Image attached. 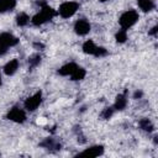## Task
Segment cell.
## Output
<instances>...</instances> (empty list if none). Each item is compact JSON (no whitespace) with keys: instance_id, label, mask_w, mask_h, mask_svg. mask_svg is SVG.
Listing matches in <instances>:
<instances>
[{"instance_id":"1","label":"cell","mask_w":158,"mask_h":158,"mask_svg":"<svg viewBox=\"0 0 158 158\" xmlns=\"http://www.w3.org/2000/svg\"><path fill=\"white\" fill-rule=\"evenodd\" d=\"M56 14H57V12H56L51 6H48V5L46 4V5L41 6V12L36 14V15L32 17L31 22H32L35 26H41V25H43L44 22L52 20V19L56 16Z\"/></svg>"},{"instance_id":"2","label":"cell","mask_w":158,"mask_h":158,"mask_svg":"<svg viewBox=\"0 0 158 158\" xmlns=\"http://www.w3.org/2000/svg\"><path fill=\"white\" fill-rule=\"evenodd\" d=\"M137 20H138V14L135 10H128L121 15L118 22L123 30H128L130 27H132L137 22Z\"/></svg>"},{"instance_id":"3","label":"cell","mask_w":158,"mask_h":158,"mask_svg":"<svg viewBox=\"0 0 158 158\" xmlns=\"http://www.w3.org/2000/svg\"><path fill=\"white\" fill-rule=\"evenodd\" d=\"M78 9H79V4L78 2H75V1H65L59 6L58 12H59V15L62 17L68 19V17H72L77 12Z\"/></svg>"},{"instance_id":"4","label":"cell","mask_w":158,"mask_h":158,"mask_svg":"<svg viewBox=\"0 0 158 158\" xmlns=\"http://www.w3.org/2000/svg\"><path fill=\"white\" fill-rule=\"evenodd\" d=\"M6 117H7L9 120L16 122V123H23V122L26 121V112H25L22 109L17 107V106H14V107L7 112Z\"/></svg>"},{"instance_id":"5","label":"cell","mask_w":158,"mask_h":158,"mask_svg":"<svg viewBox=\"0 0 158 158\" xmlns=\"http://www.w3.org/2000/svg\"><path fill=\"white\" fill-rule=\"evenodd\" d=\"M42 102V93L41 91H37L36 94H33L32 96H30V98H27L26 100H25V109L26 110H28V111H35L38 106H40V104Z\"/></svg>"},{"instance_id":"6","label":"cell","mask_w":158,"mask_h":158,"mask_svg":"<svg viewBox=\"0 0 158 158\" xmlns=\"http://www.w3.org/2000/svg\"><path fill=\"white\" fill-rule=\"evenodd\" d=\"M19 43V38L15 37L14 35L9 33V32H2L0 35V44L9 48V47H12V46H16Z\"/></svg>"},{"instance_id":"7","label":"cell","mask_w":158,"mask_h":158,"mask_svg":"<svg viewBox=\"0 0 158 158\" xmlns=\"http://www.w3.org/2000/svg\"><path fill=\"white\" fill-rule=\"evenodd\" d=\"M74 31L77 35L79 36H85L86 33H89L90 31V23L85 20V19H81V20H78L74 25Z\"/></svg>"},{"instance_id":"8","label":"cell","mask_w":158,"mask_h":158,"mask_svg":"<svg viewBox=\"0 0 158 158\" xmlns=\"http://www.w3.org/2000/svg\"><path fill=\"white\" fill-rule=\"evenodd\" d=\"M40 146L43 147V148H46V149H49V151H59L62 148V144L58 141H56L54 138H51V137L43 139L40 143Z\"/></svg>"},{"instance_id":"9","label":"cell","mask_w":158,"mask_h":158,"mask_svg":"<svg viewBox=\"0 0 158 158\" xmlns=\"http://www.w3.org/2000/svg\"><path fill=\"white\" fill-rule=\"evenodd\" d=\"M80 156H89V157H99L101 154H104V147L101 144L98 146H91L88 149L83 151L81 153H79Z\"/></svg>"},{"instance_id":"10","label":"cell","mask_w":158,"mask_h":158,"mask_svg":"<svg viewBox=\"0 0 158 158\" xmlns=\"http://www.w3.org/2000/svg\"><path fill=\"white\" fill-rule=\"evenodd\" d=\"M17 69H19V60L17 59H11L4 67V72L6 75H14Z\"/></svg>"},{"instance_id":"11","label":"cell","mask_w":158,"mask_h":158,"mask_svg":"<svg viewBox=\"0 0 158 158\" xmlns=\"http://www.w3.org/2000/svg\"><path fill=\"white\" fill-rule=\"evenodd\" d=\"M77 67H78V65H77L75 63H73V62L67 63V64H64L63 67H60V68L58 69V74H59V75H63V77L70 75V74L75 70V68H77Z\"/></svg>"},{"instance_id":"12","label":"cell","mask_w":158,"mask_h":158,"mask_svg":"<svg viewBox=\"0 0 158 158\" xmlns=\"http://www.w3.org/2000/svg\"><path fill=\"white\" fill-rule=\"evenodd\" d=\"M127 105V98H126V94H118L116 96V101H115V105H114V109L115 110H123Z\"/></svg>"},{"instance_id":"13","label":"cell","mask_w":158,"mask_h":158,"mask_svg":"<svg viewBox=\"0 0 158 158\" xmlns=\"http://www.w3.org/2000/svg\"><path fill=\"white\" fill-rule=\"evenodd\" d=\"M137 5L138 7L144 11V12H148V11H152L154 9V2L152 0H137Z\"/></svg>"},{"instance_id":"14","label":"cell","mask_w":158,"mask_h":158,"mask_svg":"<svg viewBox=\"0 0 158 158\" xmlns=\"http://www.w3.org/2000/svg\"><path fill=\"white\" fill-rule=\"evenodd\" d=\"M16 6V0H0V14L12 10Z\"/></svg>"},{"instance_id":"15","label":"cell","mask_w":158,"mask_h":158,"mask_svg":"<svg viewBox=\"0 0 158 158\" xmlns=\"http://www.w3.org/2000/svg\"><path fill=\"white\" fill-rule=\"evenodd\" d=\"M96 48H98V46H96L91 40L85 41L84 44H83V51H84V53H86V54H93V56H94Z\"/></svg>"},{"instance_id":"16","label":"cell","mask_w":158,"mask_h":158,"mask_svg":"<svg viewBox=\"0 0 158 158\" xmlns=\"http://www.w3.org/2000/svg\"><path fill=\"white\" fill-rule=\"evenodd\" d=\"M138 125H139V127H141L143 131H146V132H153V130H154L153 123H152L148 118H142V120H139Z\"/></svg>"},{"instance_id":"17","label":"cell","mask_w":158,"mask_h":158,"mask_svg":"<svg viewBox=\"0 0 158 158\" xmlns=\"http://www.w3.org/2000/svg\"><path fill=\"white\" fill-rule=\"evenodd\" d=\"M85 74H86V72H85V69H84V68L77 67V68H75V70L70 74V77H72V80H81V79H84Z\"/></svg>"},{"instance_id":"18","label":"cell","mask_w":158,"mask_h":158,"mask_svg":"<svg viewBox=\"0 0 158 158\" xmlns=\"http://www.w3.org/2000/svg\"><path fill=\"white\" fill-rule=\"evenodd\" d=\"M41 56L40 54H33V56H31L30 58H28V68L30 69H33V68H36L40 63H41Z\"/></svg>"},{"instance_id":"19","label":"cell","mask_w":158,"mask_h":158,"mask_svg":"<svg viewBox=\"0 0 158 158\" xmlns=\"http://www.w3.org/2000/svg\"><path fill=\"white\" fill-rule=\"evenodd\" d=\"M28 21H30V17H28V15L25 14V12H21V14L17 15V17H16V23H17L19 26H26V25L28 23Z\"/></svg>"},{"instance_id":"20","label":"cell","mask_w":158,"mask_h":158,"mask_svg":"<svg viewBox=\"0 0 158 158\" xmlns=\"http://www.w3.org/2000/svg\"><path fill=\"white\" fill-rule=\"evenodd\" d=\"M115 38H116V41H117L118 43H125V42H126V40H127V33H126V30L121 28V30H120V31L116 33Z\"/></svg>"},{"instance_id":"21","label":"cell","mask_w":158,"mask_h":158,"mask_svg":"<svg viewBox=\"0 0 158 158\" xmlns=\"http://www.w3.org/2000/svg\"><path fill=\"white\" fill-rule=\"evenodd\" d=\"M114 111H115L114 107H105V109L102 110V112L100 114V116H101V118H104V120H109V118L114 115Z\"/></svg>"},{"instance_id":"22","label":"cell","mask_w":158,"mask_h":158,"mask_svg":"<svg viewBox=\"0 0 158 158\" xmlns=\"http://www.w3.org/2000/svg\"><path fill=\"white\" fill-rule=\"evenodd\" d=\"M74 132H75V135H77V137H78V142H79L80 144H83V143L86 142L84 135L81 133V127H80V126H75V127H74Z\"/></svg>"},{"instance_id":"23","label":"cell","mask_w":158,"mask_h":158,"mask_svg":"<svg viewBox=\"0 0 158 158\" xmlns=\"http://www.w3.org/2000/svg\"><path fill=\"white\" fill-rule=\"evenodd\" d=\"M106 54H107V51H106L104 47H98L96 51H95V53H94L95 57H104V56H106Z\"/></svg>"},{"instance_id":"24","label":"cell","mask_w":158,"mask_h":158,"mask_svg":"<svg viewBox=\"0 0 158 158\" xmlns=\"http://www.w3.org/2000/svg\"><path fill=\"white\" fill-rule=\"evenodd\" d=\"M142 95H143V93H142L141 90H136L135 94H133V99H141Z\"/></svg>"},{"instance_id":"25","label":"cell","mask_w":158,"mask_h":158,"mask_svg":"<svg viewBox=\"0 0 158 158\" xmlns=\"http://www.w3.org/2000/svg\"><path fill=\"white\" fill-rule=\"evenodd\" d=\"M157 31H158V26H153L152 30H151L148 33H149L151 36H156V35H157Z\"/></svg>"},{"instance_id":"26","label":"cell","mask_w":158,"mask_h":158,"mask_svg":"<svg viewBox=\"0 0 158 158\" xmlns=\"http://www.w3.org/2000/svg\"><path fill=\"white\" fill-rule=\"evenodd\" d=\"M33 47L37 48V49H42V48H44V44L43 43H40V42H35L33 43Z\"/></svg>"},{"instance_id":"27","label":"cell","mask_w":158,"mask_h":158,"mask_svg":"<svg viewBox=\"0 0 158 158\" xmlns=\"http://www.w3.org/2000/svg\"><path fill=\"white\" fill-rule=\"evenodd\" d=\"M6 52H7V48L0 44V57H1V56H4V54H5Z\"/></svg>"},{"instance_id":"28","label":"cell","mask_w":158,"mask_h":158,"mask_svg":"<svg viewBox=\"0 0 158 158\" xmlns=\"http://www.w3.org/2000/svg\"><path fill=\"white\" fill-rule=\"evenodd\" d=\"M2 84V80H1V72H0V85Z\"/></svg>"},{"instance_id":"29","label":"cell","mask_w":158,"mask_h":158,"mask_svg":"<svg viewBox=\"0 0 158 158\" xmlns=\"http://www.w3.org/2000/svg\"><path fill=\"white\" fill-rule=\"evenodd\" d=\"M99 1H101V2H105V1H109V0H99Z\"/></svg>"}]
</instances>
